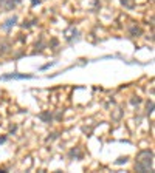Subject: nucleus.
Wrapping results in <instances>:
<instances>
[{
    "label": "nucleus",
    "mask_w": 155,
    "mask_h": 173,
    "mask_svg": "<svg viewBox=\"0 0 155 173\" xmlns=\"http://www.w3.org/2000/svg\"><path fill=\"white\" fill-rule=\"evenodd\" d=\"M2 79H31V76H25V74H8V76H3Z\"/></svg>",
    "instance_id": "f257e3e1"
}]
</instances>
